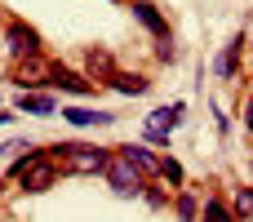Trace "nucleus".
Segmentation results:
<instances>
[{
  "mask_svg": "<svg viewBox=\"0 0 253 222\" xmlns=\"http://www.w3.org/2000/svg\"><path fill=\"white\" fill-rule=\"evenodd\" d=\"M49 156L62 165V174H107V165H111V156L116 151H107V147H89V142H58V147H49Z\"/></svg>",
  "mask_w": 253,
  "mask_h": 222,
  "instance_id": "1",
  "label": "nucleus"
},
{
  "mask_svg": "<svg viewBox=\"0 0 253 222\" xmlns=\"http://www.w3.org/2000/svg\"><path fill=\"white\" fill-rule=\"evenodd\" d=\"M231 209H236V218H240V222H253V187H236Z\"/></svg>",
  "mask_w": 253,
  "mask_h": 222,
  "instance_id": "17",
  "label": "nucleus"
},
{
  "mask_svg": "<svg viewBox=\"0 0 253 222\" xmlns=\"http://www.w3.org/2000/svg\"><path fill=\"white\" fill-rule=\"evenodd\" d=\"M200 222H240V218H236V209H231V205H222L218 196H209V200H205V209H200Z\"/></svg>",
  "mask_w": 253,
  "mask_h": 222,
  "instance_id": "16",
  "label": "nucleus"
},
{
  "mask_svg": "<svg viewBox=\"0 0 253 222\" xmlns=\"http://www.w3.org/2000/svg\"><path fill=\"white\" fill-rule=\"evenodd\" d=\"M200 209H205V205H200V200H196V196L182 187V191H178V200H173V214H178V222H200Z\"/></svg>",
  "mask_w": 253,
  "mask_h": 222,
  "instance_id": "15",
  "label": "nucleus"
},
{
  "mask_svg": "<svg viewBox=\"0 0 253 222\" xmlns=\"http://www.w3.org/2000/svg\"><path fill=\"white\" fill-rule=\"evenodd\" d=\"M245 125H249V129H253V102H249V107H245Z\"/></svg>",
  "mask_w": 253,
  "mask_h": 222,
  "instance_id": "22",
  "label": "nucleus"
},
{
  "mask_svg": "<svg viewBox=\"0 0 253 222\" xmlns=\"http://www.w3.org/2000/svg\"><path fill=\"white\" fill-rule=\"evenodd\" d=\"M4 44H9V53L22 62V58H40V31L36 27H27V22H9L4 27Z\"/></svg>",
  "mask_w": 253,
  "mask_h": 222,
  "instance_id": "4",
  "label": "nucleus"
},
{
  "mask_svg": "<svg viewBox=\"0 0 253 222\" xmlns=\"http://www.w3.org/2000/svg\"><path fill=\"white\" fill-rule=\"evenodd\" d=\"M9 116H13V111H0V125H4V120H9Z\"/></svg>",
  "mask_w": 253,
  "mask_h": 222,
  "instance_id": "23",
  "label": "nucleus"
},
{
  "mask_svg": "<svg viewBox=\"0 0 253 222\" xmlns=\"http://www.w3.org/2000/svg\"><path fill=\"white\" fill-rule=\"evenodd\" d=\"M120 151H125V156H129V160H133V165H138V169H142L147 178H160V165H165V156L147 151L142 142H129V147H120Z\"/></svg>",
  "mask_w": 253,
  "mask_h": 222,
  "instance_id": "11",
  "label": "nucleus"
},
{
  "mask_svg": "<svg viewBox=\"0 0 253 222\" xmlns=\"http://www.w3.org/2000/svg\"><path fill=\"white\" fill-rule=\"evenodd\" d=\"M111 151H116V156H111V165H107V174H102V178L111 182V191H116V196H142L151 178H147V174H142V169H138L120 147H111Z\"/></svg>",
  "mask_w": 253,
  "mask_h": 222,
  "instance_id": "2",
  "label": "nucleus"
},
{
  "mask_svg": "<svg viewBox=\"0 0 253 222\" xmlns=\"http://www.w3.org/2000/svg\"><path fill=\"white\" fill-rule=\"evenodd\" d=\"M129 9H133V18H138V22H142V27H147L156 40H169V22H165V13H160L151 0H133Z\"/></svg>",
  "mask_w": 253,
  "mask_h": 222,
  "instance_id": "6",
  "label": "nucleus"
},
{
  "mask_svg": "<svg viewBox=\"0 0 253 222\" xmlns=\"http://www.w3.org/2000/svg\"><path fill=\"white\" fill-rule=\"evenodd\" d=\"M142 138H147L151 147H160V151H169V133H165V129H151V125H147V129H142Z\"/></svg>",
  "mask_w": 253,
  "mask_h": 222,
  "instance_id": "19",
  "label": "nucleus"
},
{
  "mask_svg": "<svg viewBox=\"0 0 253 222\" xmlns=\"http://www.w3.org/2000/svg\"><path fill=\"white\" fill-rule=\"evenodd\" d=\"M245 44H249V40L236 36V40L227 44V53L218 58V76H222V80H236V67H240V58H245Z\"/></svg>",
  "mask_w": 253,
  "mask_h": 222,
  "instance_id": "14",
  "label": "nucleus"
},
{
  "mask_svg": "<svg viewBox=\"0 0 253 222\" xmlns=\"http://www.w3.org/2000/svg\"><path fill=\"white\" fill-rule=\"evenodd\" d=\"M160 182H173V187L182 191V182H187V174H182V165H178L173 156H165V165H160Z\"/></svg>",
  "mask_w": 253,
  "mask_h": 222,
  "instance_id": "18",
  "label": "nucleus"
},
{
  "mask_svg": "<svg viewBox=\"0 0 253 222\" xmlns=\"http://www.w3.org/2000/svg\"><path fill=\"white\" fill-rule=\"evenodd\" d=\"M49 76H53V62H44V58H22L13 67V85L22 93H36L40 85H49Z\"/></svg>",
  "mask_w": 253,
  "mask_h": 222,
  "instance_id": "5",
  "label": "nucleus"
},
{
  "mask_svg": "<svg viewBox=\"0 0 253 222\" xmlns=\"http://www.w3.org/2000/svg\"><path fill=\"white\" fill-rule=\"evenodd\" d=\"M18 111L22 116H53L58 111V98L53 93H18Z\"/></svg>",
  "mask_w": 253,
  "mask_h": 222,
  "instance_id": "12",
  "label": "nucleus"
},
{
  "mask_svg": "<svg viewBox=\"0 0 253 222\" xmlns=\"http://www.w3.org/2000/svg\"><path fill=\"white\" fill-rule=\"evenodd\" d=\"M142 196H147V205H151V209H165V205H169L165 187H151V182H147V191H142Z\"/></svg>",
  "mask_w": 253,
  "mask_h": 222,
  "instance_id": "20",
  "label": "nucleus"
},
{
  "mask_svg": "<svg viewBox=\"0 0 253 222\" xmlns=\"http://www.w3.org/2000/svg\"><path fill=\"white\" fill-rule=\"evenodd\" d=\"M116 71H120V67H116L111 49H89V58H84V76H89L93 85H107Z\"/></svg>",
  "mask_w": 253,
  "mask_h": 222,
  "instance_id": "7",
  "label": "nucleus"
},
{
  "mask_svg": "<svg viewBox=\"0 0 253 222\" xmlns=\"http://www.w3.org/2000/svg\"><path fill=\"white\" fill-rule=\"evenodd\" d=\"M107 85H111L116 93H125V98H142V93L151 89V80H147V76H138V71H116Z\"/></svg>",
  "mask_w": 253,
  "mask_h": 222,
  "instance_id": "10",
  "label": "nucleus"
},
{
  "mask_svg": "<svg viewBox=\"0 0 253 222\" xmlns=\"http://www.w3.org/2000/svg\"><path fill=\"white\" fill-rule=\"evenodd\" d=\"M58 174H62V165H58V160H53L49 151H40V156H36L31 165H22V169H18L13 178L22 182V191H31V196H40V191H49V187L58 182Z\"/></svg>",
  "mask_w": 253,
  "mask_h": 222,
  "instance_id": "3",
  "label": "nucleus"
},
{
  "mask_svg": "<svg viewBox=\"0 0 253 222\" xmlns=\"http://www.w3.org/2000/svg\"><path fill=\"white\" fill-rule=\"evenodd\" d=\"M62 120L76 125V129H107V125H116L111 111H89V107H62Z\"/></svg>",
  "mask_w": 253,
  "mask_h": 222,
  "instance_id": "9",
  "label": "nucleus"
},
{
  "mask_svg": "<svg viewBox=\"0 0 253 222\" xmlns=\"http://www.w3.org/2000/svg\"><path fill=\"white\" fill-rule=\"evenodd\" d=\"M49 85H53V89H62V93H80V98H84V93H93V80H89V76H80V71H71V67H58V62H53Z\"/></svg>",
  "mask_w": 253,
  "mask_h": 222,
  "instance_id": "8",
  "label": "nucleus"
},
{
  "mask_svg": "<svg viewBox=\"0 0 253 222\" xmlns=\"http://www.w3.org/2000/svg\"><path fill=\"white\" fill-rule=\"evenodd\" d=\"M156 53H160V62H173V40H160V49H156Z\"/></svg>",
  "mask_w": 253,
  "mask_h": 222,
  "instance_id": "21",
  "label": "nucleus"
},
{
  "mask_svg": "<svg viewBox=\"0 0 253 222\" xmlns=\"http://www.w3.org/2000/svg\"><path fill=\"white\" fill-rule=\"evenodd\" d=\"M182 116H187V102H169V107H156L151 111V129H165V133H173L178 125H182Z\"/></svg>",
  "mask_w": 253,
  "mask_h": 222,
  "instance_id": "13",
  "label": "nucleus"
}]
</instances>
